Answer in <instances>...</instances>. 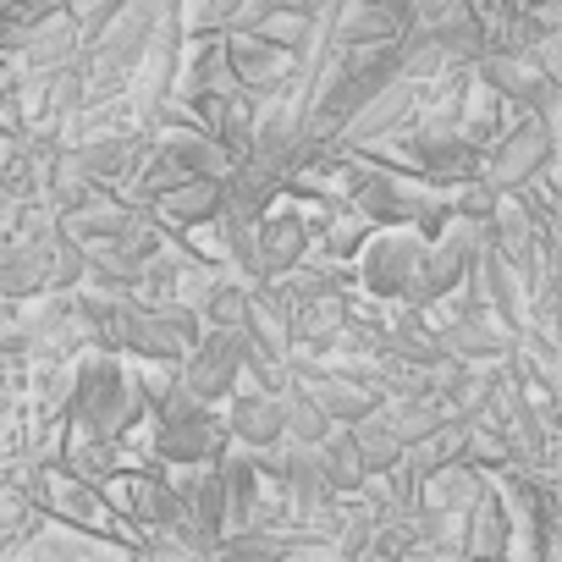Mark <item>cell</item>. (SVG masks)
Wrapping results in <instances>:
<instances>
[]
</instances>
